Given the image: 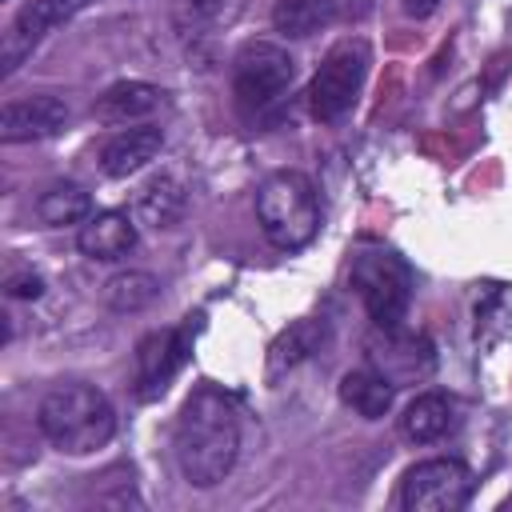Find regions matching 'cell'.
I'll return each instance as SVG.
<instances>
[{"mask_svg": "<svg viewBox=\"0 0 512 512\" xmlns=\"http://www.w3.org/2000/svg\"><path fill=\"white\" fill-rule=\"evenodd\" d=\"M436 8H440V0H404V12H408V16H416V20L432 16Z\"/></svg>", "mask_w": 512, "mask_h": 512, "instance_id": "obj_23", "label": "cell"}, {"mask_svg": "<svg viewBox=\"0 0 512 512\" xmlns=\"http://www.w3.org/2000/svg\"><path fill=\"white\" fill-rule=\"evenodd\" d=\"M36 428L52 448L68 456H88L112 440L116 408L92 384H56L36 408Z\"/></svg>", "mask_w": 512, "mask_h": 512, "instance_id": "obj_2", "label": "cell"}, {"mask_svg": "<svg viewBox=\"0 0 512 512\" xmlns=\"http://www.w3.org/2000/svg\"><path fill=\"white\" fill-rule=\"evenodd\" d=\"M92 0H28L16 20L8 24L4 40H0V76H12L20 68V60L64 20H72L80 8H88Z\"/></svg>", "mask_w": 512, "mask_h": 512, "instance_id": "obj_8", "label": "cell"}, {"mask_svg": "<svg viewBox=\"0 0 512 512\" xmlns=\"http://www.w3.org/2000/svg\"><path fill=\"white\" fill-rule=\"evenodd\" d=\"M332 20H336V4L332 0H276V8H272V28L280 36H288V40L316 36Z\"/></svg>", "mask_w": 512, "mask_h": 512, "instance_id": "obj_17", "label": "cell"}, {"mask_svg": "<svg viewBox=\"0 0 512 512\" xmlns=\"http://www.w3.org/2000/svg\"><path fill=\"white\" fill-rule=\"evenodd\" d=\"M36 216L48 228H64V224H84L92 216V196L80 184H52L40 200H36Z\"/></svg>", "mask_w": 512, "mask_h": 512, "instance_id": "obj_20", "label": "cell"}, {"mask_svg": "<svg viewBox=\"0 0 512 512\" xmlns=\"http://www.w3.org/2000/svg\"><path fill=\"white\" fill-rule=\"evenodd\" d=\"M164 100V92L148 80H120L112 88H104L92 104V116L104 120V124H132V120H144L148 112H156Z\"/></svg>", "mask_w": 512, "mask_h": 512, "instance_id": "obj_13", "label": "cell"}, {"mask_svg": "<svg viewBox=\"0 0 512 512\" xmlns=\"http://www.w3.org/2000/svg\"><path fill=\"white\" fill-rule=\"evenodd\" d=\"M4 288H8V296H16V300H40V296H44V280H40L36 272H12V276L4 280Z\"/></svg>", "mask_w": 512, "mask_h": 512, "instance_id": "obj_22", "label": "cell"}, {"mask_svg": "<svg viewBox=\"0 0 512 512\" xmlns=\"http://www.w3.org/2000/svg\"><path fill=\"white\" fill-rule=\"evenodd\" d=\"M320 340H324L320 320H296L288 332H280L276 344L268 348V380H276L284 368H296L304 356H312Z\"/></svg>", "mask_w": 512, "mask_h": 512, "instance_id": "obj_19", "label": "cell"}, {"mask_svg": "<svg viewBox=\"0 0 512 512\" xmlns=\"http://www.w3.org/2000/svg\"><path fill=\"white\" fill-rule=\"evenodd\" d=\"M296 76V60L288 48L272 40H248L232 56V92L240 108H268L276 104Z\"/></svg>", "mask_w": 512, "mask_h": 512, "instance_id": "obj_6", "label": "cell"}, {"mask_svg": "<svg viewBox=\"0 0 512 512\" xmlns=\"http://www.w3.org/2000/svg\"><path fill=\"white\" fill-rule=\"evenodd\" d=\"M472 468L456 456H432L404 472L400 508L404 512H456L472 496Z\"/></svg>", "mask_w": 512, "mask_h": 512, "instance_id": "obj_7", "label": "cell"}, {"mask_svg": "<svg viewBox=\"0 0 512 512\" xmlns=\"http://www.w3.org/2000/svg\"><path fill=\"white\" fill-rule=\"evenodd\" d=\"M392 396H396V384H392L384 372H376V368H352V372H344V380H340V400H344L356 416H364V420L388 416Z\"/></svg>", "mask_w": 512, "mask_h": 512, "instance_id": "obj_15", "label": "cell"}, {"mask_svg": "<svg viewBox=\"0 0 512 512\" xmlns=\"http://www.w3.org/2000/svg\"><path fill=\"white\" fill-rule=\"evenodd\" d=\"M184 360H188V328L148 332L136 348V396L140 400L160 396Z\"/></svg>", "mask_w": 512, "mask_h": 512, "instance_id": "obj_9", "label": "cell"}, {"mask_svg": "<svg viewBox=\"0 0 512 512\" xmlns=\"http://www.w3.org/2000/svg\"><path fill=\"white\" fill-rule=\"evenodd\" d=\"M68 124V104L60 96H28L8 100L0 108V140L24 144V140H48Z\"/></svg>", "mask_w": 512, "mask_h": 512, "instance_id": "obj_10", "label": "cell"}, {"mask_svg": "<svg viewBox=\"0 0 512 512\" xmlns=\"http://www.w3.org/2000/svg\"><path fill=\"white\" fill-rule=\"evenodd\" d=\"M188 208V192L176 176H156L140 188L136 196V208H132V220L144 224V228H172Z\"/></svg>", "mask_w": 512, "mask_h": 512, "instance_id": "obj_14", "label": "cell"}, {"mask_svg": "<svg viewBox=\"0 0 512 512\" xmlns=\"http://www.w3.org/2000/svg\"><path fill=\"white\" fill-rule=\"evenodd\" d=\"M220 16H224V0H184L180 12H176L184 32H200V28L216 24Z\"/></svg>", "mask_w": 512, "mask_h": 512, "instance_id": "obj_21", "label": "cell"}, {"mask_svg": "<svg viewBox=\"0 0 512 512\" xmlns=\"http://www.w3.org/2000/svg\"><path fill=\"white\" fill-rule=\"evenodd\" d=\"M368 64H372V48H368L360 36L336 40V44L324 52V60H320V68H316V76H312V84H308L312 116H316V120H340V116L356 104L360 84H364V76H368Z\"/></svg>", "mask_w": 512, "mask_h": 512, "instance_id": "obj_4", "label": "cell"}, {"mask_svg": "<svg viewBox=\"0 0 512 512\" xmlns=\"http://www.w3.org/2000/svg\"><path fill=\"white\" fill-rule=\"evenodd\" d=\"M256 220L272 248H280V252L304 248L320 232L316 184L296 168H280V172L264 176V184L256 188Z\"/></svg>", "mask_w": 512, "mask_h": 512, "instance_id": "obj_3", "label": "cell"}, {"mask_svg": "<svg viewBox=\"0 0 512 512\" xmlns=\"http://www.w3.org/2000/svg\"><path fill=\"white\" fill-rule=\"evenodd\" d=\"M76 248L88 260H120L136 248V220L128 212H96L80 224L76 232Z\"/></svg>", "mask_w": 512, "mask_h": 512, "instance_id": "obj_11", "label": "cell"}, {"mask_svg": "<svg viewBox=\"0 0 512 512\" xmlns=\"http://www.w3.org/2000/svg\"><path fill=\"white\" fill-rule=\"evenodd\" d=\"M352 288L364 300V308H368L376 328L396 332L400 320L408 316L412 276H408V268L396 256H388V252H360L352 260Z\"/></svg>", "mask_w": 512, "mask_h": 512, "instance_id": "obj_5", "label": "cell"}, {"mask_svg": "<svg viewBox=\"0 0 512 512\" xmlns=\"http://www.w3.org/2000/svg\"><path fill=\"white\" fill-rule=\"evenodd\" d=\"M160 148H164V132L160 128H152V124L124 128L100 148V172L112 176V180H124V176L140 172L148 160H156Z\"/></svg>", "mask_w": 512, "mask_h": 512, "instance_id": "obj_12", "label": "cell"}, {"mask_svg": "<svg viewBox=\"0 0 512 512\" xmlns=\"http://www.w3.org/2000/svg\"><path fill=\"white\" fill-rule=\"evenodd\" d=\"M452 420H456V412L444 392H420L400 416V436L408 444H432L452 428Z\"/></svg>", "mask_w": 512, "mask_h": 512, "instance_id": "obj_16", "label": "cell"}, {"mask_svg": "<svg viewBox=\"0 0 512 512\" xmlns=\"http://www.w3.org/2000/svg\"><path fill=\"white\" fill-rule=\"evenodd\" d=\"M240 456V412L220 388H196L176 420V464L192 488H216Z\"/></svg>", "mask_w": 512, "mask_h": 512, "instance_id": "obj_1", "label": "cell"}, {"mask_svg": "<svg viewBox=\"0 0 512 512\" xmlns=\"http://www.w3.org/2000/svg\"><path fill=\"white\" fill-rule=\"evenodd\" d=\"M104 304L112 308V312H144L156 296H160V280L152 276V272H140V268H124V272H116V276H108L104 280Z\"/></svg>", "mask_w": 512, "mask_h": 512, "instance_id": "obj_18", "label": "cell"}]
</instances>
